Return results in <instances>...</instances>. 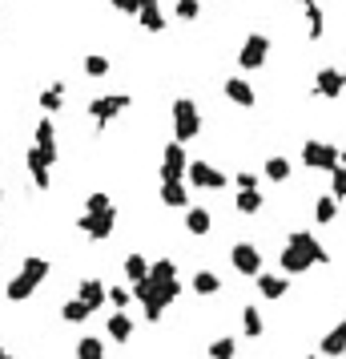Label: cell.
Listing matches in <instances>:
<instances>
[{"instance_id":"cell-19","label":"cell","mask_w":346,"mask_h":359,"mask_svg":"<svg viewBox=\"0 0 346 359\" xmlns=\"http://www.w3.org/2000/svg\"><path fill=\"white\" fill-rule=\"evenodd\" d=\"M218 287H222V279H218V275H209V270L193 275V291H198V295H213Z\"/></svg>"},{"instance_id":"cell-36","label":"cell","mask_w":346,"mask_h":359,"mask_svg":"<svg viewBox=\"0 0 346 359\" xmlns=\"http://www.w3.org/2000/svg\"><path fill=\"white\" fill-rule=\"evenodd\" d=\"M177 12H182V17H198V4H193V0H182V8H177Z\"/></svg>"},{"instance_id":"cell-29","label":"cell","mask_w":346,"mask_h":359,"mask_svg":"<svg viewBox=\"0 0 346 359\" xmlns=\"http://www.w3.org/2000/svg\"><path fill=\"white\" fill-rule=\"evenodd\" d=\"M318 85H323V93H338V89H343V77H338V73H323Z\"/></svg>"},{"instance_id":"cell-20","label":"cell","mask_w":346,"mask_h":359,"mask_svg":"<svg viewBox=\"0 0 346 359\" xmlns=\"http://www.w3.org/2000/svg\"><path fill=\"white\" fill-rule=\"evenodd\" d=\"M233 351H238V347H233V339H213V343H209V359H233Z\"/></svg>"},{"instance_id":"cell-17","label":"cell","mask_w":346,"mask_h":359,"mask_svg":"<svg viewBox=\"0 0 346 359\" xmlns=\"http://www.w3.org/2000/svg\"><path fill=\"white\" fill-rule=\"evenodd\" d=\"M149 270H153V266H145V259H141V255H129V259H125V275H129L133 283L149 279Z\"/></svg>"},{"instance_id":"cell-4","label":"cell","mask_w":346,"mask_h":359,"mask_svg":"<svg viewBox=\"0 0 346 359\" xmlns=\"http://www.w3.org/2000/svg\"><path fill=\"white\" fill-rule=\"evenodd\" d=\"M323 356H330V359H343L346 356V315L338 319V327L323 339Z\"/></svg>"},{"instance_id":"cell-41","label":"cell","mask_w":346,"mask_h":359,"mask_svg":"<svg viewBox=\"0 0 346 359\" xmlns=\"http://www.w3.org/2000/svg\"><path fill=\"white\" fill-rule=\"evenodd\" d=\"M343 359H346V356H343Z\"/></svg>"},{"instance_id":"cell-40","label":"cell","mask_w":346,"mask_h":359,"mask_svg":"<svg viewBox=\"0 0 346 359\" xmlns=\"http://www.w3.org/2000/svg\"><path fill=\"white\" fill-rule=\"evenodd\" d=\"M310 359H314V356H310Z\"/></svg>"},{"instance_id":"cell-2","label":"cell","mask_w":346,"mask_h":359,"mask_svg":"<svg viewBox=\"0 0 346 359\" xmlns=\"http://www.w3.org/2000/svg\"><path fill=\"white\" fill-rule=\"evenodd\" d=\"M233 266H238L242 275H258V270H262V255H258L250 242H238V246H233Z\"/></svg>"},{"instance_id":"cell-13","label":"cell","mask_w":346,"mask_h":359,"mask_svg":"<svg viewBox=\"0 0 346 359\" xmlns=\"http://www.w3.org/2000/svg\"><path fill=\"white\" fill-rule=\"evenodd\" d=\"M109 335H113L117 343H125V339L133 335V319H129L125 311H117L113 319H109Z\"/></svg>"},{"instance_id":"cell-5","label":"cell","mask_w":346,"mask_h":359,"mask_svg":"<svg viewBox=\"0 0 346 359\" xmlns=\"http://www.w3.org/2000/svg\"><path fill=\"white\" fill-rule=\"evenodd\" d=\"M334 162H338V149H330V145H318V142H310V145H306V166L334 169Z\"/></svg>"},{"instance_id":"cell-14","label":"cell","mask_w":346,"mask_h":359,"mask_svg":"<svg viewBox=\"0 0 346 359\" xmlns=\"http://www.w3.org/2000/svg\"><path fill=\"white\" fill-rule=\"evenodd\" d=\"M290 246H302V250H306L314 263H326V250L314 239H310V234H302V230H298V234H290Z\"/></svg>"},{"instance_id":"cell-9","label":"cell","mask_w":346,"mask_h":359,"mask_svg":"<svg viewBox=\"0 0 346 359\" xmlns=\"http://www.w3.org/2000/svg\"><path fill=\"white\" fill-rule=\"evenodd\" d=\"M89 315H93V307L81 299V295H77L73 303H65V307H61V319H65V323H85Z\"/></svg>"},{"instance_id":"cell-7","label":"cell","mask_w":346,"mask_h":359,"mask_svg":"<svg viewBox=\"0 0 346 359\" xmlns=\"http://www.w3.org/2000/svg\"><path fill=\"white\" fill-rule=\"evenodd\" d=\"M182 169H185V154H182V145H169V149H165V166H162L165 182H177V178H182Z\"/></svg>"},{"instance_id":"cell-23","label":"cell","mask_w":346,"mask_h":359,"mask_svg":"<svg viewBox=\"0 0 346 359\" xmlns=\"http://www.w3.org/2000/svg\"><path fill=\"white\" fill-rule=\"evenodd\" d=\"M258 206H262V194H258V190H242V198H238V210H242V214H254Z\"/></svg>"},{"instance_id":"cell-39","label":"cell","mask_w":346,"mask_h":359,"mask_svg":"<svg viewBox=\"0 0 346 359\" xmlns=\"http://www.w3.org/2000/svg\"><path fill=\"white\" fill-rule=\"evenodd\" d=\"M343 166H346V154H343Z\"/></svg>"},{"instance_id":"cell-11","label":"cell","mask_w":346,"mask_h":359,"mask_svg":"<svg viewBox=\"0 0 346 359\" xmlns=\"http://www.w3.org/2000/svg\"><path fill=\"white\" fill-rule=\"evenodd\" d=\"M262 57H266V37L246 41V48H242V65H246V69H254V65H262Z\"/></svg>"},{"instance_id":"cell-3","label":"cell","mask_w":346,"mask_h":359,"mask_svg":"<svg viewBox=\"0 0 346 359\" xmlns=\"http://www.w3.org/2000/svg\"><path fill=\"white\" fill-rule=\"evenodd\" d=\"M173 118H177V138H182V142L198 134V109H193L189 101H177V105H173Z\"/></svg>"},{"instance_id":"cell-18","label":"cell","mask_w":346,"mask_h":359,"mask_svg":"<svg viewBox=\"0 0 346 359\" xmlns=\"http://www.w3.org/2000/svg\"><path fill=\"white\" fill-rule=\"evenodd\" d=\"M77 359H105V347H101L93 335H85L77 343Z\"/></svg>"},{"instance_id":"cell-37","label":"cell","mask_w":346,"mask_h":359,"mask_svg":"<svg viewBox=\"0 0 346 359\" xmlns=\"http://www.w3.org/2000/svg\"><path fill=\"white\" fill-rule=\"evenodd\" d=\"M238 186L242 190H254V174H238Z\"/></svg>"},{"instance_id":"cell-34","label":"cell","mask_w":346,"mask_h":359,"mask_svg":"<svg viewBox=\"0 0 346 359\" xmlns=\"http://www.w3.org/2000/svg\"><path fill=\"white\" fill-rule=\"evenodd\" d=\"M89 210H97V214H101V210H109V198H105V194H93V198H89Z\"/></svg>"},{"instance_id":"cell-38","label":"cell","mask_w":346,"mask_h":359,"mask_svg":"<svg viewBox=\"0 0 346 359\" xmlns=\"http://www.w3.org/2000/svg\"><path fill=\"white\" fill-rule=\"evenodd\" d=\"M117 8H137V0H113Z\"/></svg>"},{"instance_id":"cell-21","label":"cell","mask_w":346,"mask_h":359,"mask_svg":"<svg viewBox=\"0 0 346 359\" xmlns=\"http://www.w3.org/2000/svg\"><path fill=\"white\" fill-rule=\"evenodd\" d=\"M242 327H246V335L250 339H258L262 335V315H258L254 307H246V311H242Z\"/></svg>"},{"instance_id":"cell-10","label":"cell","mask_w":346,"mask_h":359,"mask_svg":"<svg viewBox=\"0 0 346 359\" xmlns=\"http://www.w3.org/2000/svg\"><path fill=\"white\" fill-rule=\"evenodd\" d=\"M32 291H37V279H28V275L21 270V275H17V279L8 283V299H12V303H24V299H28Z\"/></svg>"},{"instance_id":"cell-6","label":"cell","mask_w":346,"mask_h":359,"mask_svg":"<svg viewBox=\"0 0 346 359\" xmlns=\"http://www.w3.org/2000/svg\"><path fill=\"white\" fill-rule=\"evenodd\" d=\"M189 182H193V186H206V190H218L226 178H222L218 169H209L206 162H193V166H189Z\"/></svg>"},{"instance_id":"cell-24","label":"cell","mask_w":346,"mask_h":359,"mask_svg":"<svg viewBox=\"0 0 346 359\" xmlns=\"http://www.w3.org/2000/svg\"><path fill=\"white\" fill-rule=\"evenodd\" d=\"M121 105H125V97H109V101H97V105H89V109L97 113V118H109V113H117Z\"/></svg>"},{"instance_id":"cell-16","label":"cell","mask_w":346,"mask_h":359,"mask_svg":"<svg viewBox=\"0 0 346 359\" xmlns=\"http://www.w3.org/2000/svg\"><path fill=\"white\" fill-rule=\"evenodd\" d=\"M185 226H189V234H206V230H209V210L193 206V210L185 214Z\"/></svg>"},{"instance_id":"cell-15","label":"cell","mask_w":346,"mask_h":359,"mask_svg":"<svg viewBox=\"0 0 346 359\" xmlns=\"http://www.w3.org/2000/svg\"><path fill=\"white\" fill-rule=\"evenodd\" d=\"M258 291H262L266 299H282V295H286V279H278V275H258Z\"/></svg>"},{"instance_id":"cell-25","label":"cell","mask_w":346,"mask_h":359,"mask_svg":"<svg viewBox=\"0 0 346 359\" xmlns=\"http://www.w3.org/2000/svg\"><path fill=\"white\" fill-rule=\"evenodd\" d=\"M162 198H165V206H185V190L177 186V182H165Z\"/></svg>"},{"instance_id":"cell-27","label":"cell","mask_w":346,"mask_h":359,"mask_svg":"<svg viewBox=\"0 0 346 359\" xmlns=\"http://www.w3.org/2000/svg\"><path fill=\"white\" fill-rule=\"evenodd\" d=\"M24 275L41 283V279H45V275H48V263H45V259H28V263H24Z\"/></svg>"},{"instance_id":"cell-12","label":"cell","mask_w":346,"mask_h":359,"mask_svg":"<svg viewBox=\"0 0 346 359\" xmlns=\"http://www.w3.org/2000/svg\"><path fill=\"white\" fill-rule=\"evenodd\" d=\"M81 299H85V303H89L93 311H97V307H101V303L109 299V291L101 287L97 279H85V283H81Z\"/></svg>"},{"instance_id":"cell-28","label":"cell","mask_w":346,"mask_h":359,"mask_svg":"<svg viewBox=\"0 0 346 359\" xmlns=\"http://www.w3.org/2000/svg\"><path fill=\"white\" fill-rule=\"evenodd\" d=\"M314 218H318V222H330V218H334V198H318V206H314Z\"/></svg>"},{"instance_id":"cell-31","label":"cell","mask_w":346,"mask_h":359,"mask_svg":"<svg viewBox=\"0 0 346 359\" xmlns=\"http://www.w3.org/2000/svg\"><path fill=\"white\" fill-rule=\"evenodd\" d=\"M85 69H89L93 77H101V73L109 69V61H105V57H89V61H85Z\"/></svg>"},{"instance_id":"cell-30","label":"cell","mask_w":346,"mask_h":359,"mask_svg":"<svg viewBox=\"0 0 346 359\" xmlns=\"http://www.w3.org/2000/svg\"><path fill=\"white\" fill-rule=\"evenodd\" d=\"M109 299H113V303H117V307H121V311H125V307L133 303V295H129V291H125V287H113V291H109Z\"/></svg>"},{"instance_id":"cell-33","label":"cell","mask_w":346,"mask_h":359,"mask_svg":"<svg viewBox=\"0 0 346 359\" xmlns=\"http://www.w3.org/2000/svg\"><path fill=\"white\" fill-rule=\"evenodd\" d=\"M334 198H346V169H334Z\"/></svg>"},{"instance_id":"cell-35","label":"cell","mask_w":346,"mask_h":359,"mask_svg":"<svg viewBox=\"0 0 346 359\" xmlns=\"http://www.w3.org/2000/svg\"><path fill=\"white\" fill-rule=\"evenodd\" d=\"M61 105V89H48L45 93V109H57Z\"/></svg>"},{"instance_id":"cell-32","label":"cell","mask_w":346,"mask_h":359,"mask_svg":"<svg viewBox=\"0 0 346 359\" xmlns=\"http://www.w3.org/2000/svg\"><path fill=\"white\" fill-rule=\"evenodd\" d=\"M149 275H153V279H162V283H165V279H173V263H157L153 270H149Z\"/></svg>"},{"instance_id":"cell-8","label":"cell","mask_w":346,"mask_h":359,"mask_svg":"<svg viewBox=\"0 0 346 359\" xmlns=\"http://www.w3.org/2000/svg\"><path fill=\"white\" fill-rule=\"evenodd\" d=\"M310 263H314V259H310L302 246H290V242H286V250H282V270H306Z\"/></svg>"},{"instance_id":"cell-1","label":"cell","mask_w":346,"mask_h":359,"mask_svg":"<svg viewBox=\"0 0 346 359\" xmlns=\"http://www.w3.org/2000/svg\"><path fill=\"white\" fill-rule=\"evenodd\" d=\"M81 230L93 234V239H109V230H113V210H89V214L81 218Z\"/></svg>"},{"instance_id":"cell-22","label":"cell","mask_w":346,"mask_h":359,"mask_svg":"<svg viewBox=\"0 0 346 359\" xmlns=\"http://www.w3.org/2000/svg\"><path fill=\"white\" fill-rule=\"evenodd\" d=\"M226 93H230L238 105H254V93H250V85H242V81H230V85H226Z\"/></svg>"},{"instance_id":"cell-26","label":"cell","mask_w":346,"mask_h":359,"mask_svg":"<svg viewBox=\"0 0 346 359\" xmlns=\"http://www.w3.org/2000/svg\"><path fill=\"white\" fill-rule=\"evenodd\" d=\"M266 174H270L274 182H286V178H290V162H286V158H270V166H266Z\"/></svg>"}]
</instances>
